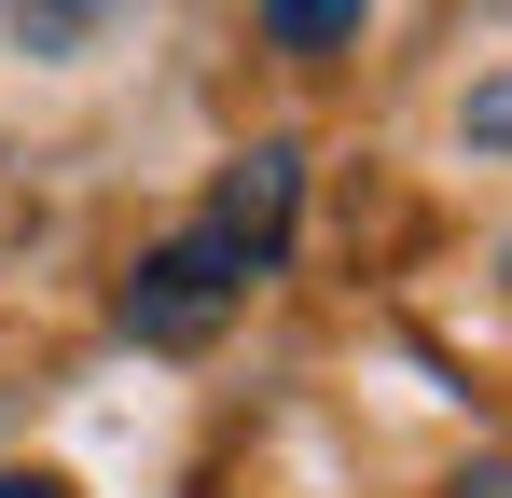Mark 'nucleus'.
Segmentation results:
<instances>
[{"label":"nucleus","mask_w":512,"mask_h":498,"mask_svg":"<svg viewBox=\"0 0 512 498\" xmlns=\"http://www.w3.org/2000/svg\"><path fill=\"white\" fill-rule=\"evenodd\" d=\"M236 305H250V263L208 236V222H180L167 249H139V277L111 291V319L139 332V346H208Z\"/></svg>","instance_id":"1"},{"label":"nucleus","mask_w":512,"mask_h":498,"mask_svg":"<svg viewBox=\"0 0 512 498\" xmlns=\"http://www.w3.org/2000/svg\"><path fill=\"white\" fill-rule=\"evenodd\" d=\"M291 208H305V153H291V139H250V153L222 166V194H208V236L236 249L250 277H277V249H291Z\"/></svg>","instance_id":"2"},{"label":"nucleus","mask_w":512,"mask_h":498,"mask_svg":"<svg viewBox=\"0 0 512 498\" xmlns=\"http://www.w3.org/2000/svg\"><path fill=\"white\" fill-rule=\"evenodd\" d=\"M139 14H153V0H0V28H14L28 70H84V56H111Z\"/></svg>","instance_id":"3"},{"label":"nucleus","mask_w":512,"mask_h":498,"mask_svg":"<svg viewBox=\"0 0 512 498\" xmlns=\"http://www.w3.org/2000/svg\"><path fill=\"white\" fill-rule=\"evenodd\" d=\"M250 14H263V42H277V56H333V42L374 28V0H250Z\"/></svg>","instance_id":"4"},{"label":"nucleus","mask_w":512,"mask_h":498,"mask_svg":"<svg viewBox=\"0 0 512 498\" xmlns=\"http://www.w3.org/2000/svg\"><path fill=\"white\" fill-rule=\"evenodd\" d=\"M457 139L512 166V70H485V83H471V111H457Z\"/></svg>","instance_id":"5"},{"label":"nucleus","mask_w":512,"mask_h":498,"mask_svg":"<svg viewBox=\"0 0 512 498\" xmlns=\"http://www.w3.org/2000/svg\"><path fill=\"white\" fill-rule=\"evenodd\" d=\"M443 498H512V457H471V471H457Z\"/></svg>","instance_id":"6"},{"label":"nucleus","mask_w":512,"mask_h":498,"mask_svg":"<svg viewBox=\"0 0 512 498\" xmlns=\"http://www.w3.org/2000/svg\"><path fill=\"white\" fill-rule=\"evenodd\" d=\"M0 498H70V471H0Z\"/></svg>","instance_id":"7"},{"label":"nucleus","mask_w":512,"mask_h":498,"mask_svg":"<svg viewBox=\"0 0 512 498\" xmlns=\"http://www.w3.org/2000/svg\"><path fill=\"white\" fill-rule=\"evenodd\" d=\"M499 277H512V249H499Z\"/></svg>","instance_id":"8"}]
</instances>
